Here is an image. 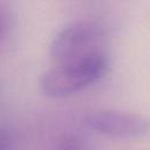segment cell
I'll use <instances>...</instances> for the list:
<instances>
[{
	"label": "cell",
	"instance_id": "277c9868",
	"mask_svg": "<svg viewBox=\"0 0 150 150\" xmlns=\"http://www.w3.org/2000/svg\"><path fill=\"white\" fill-rule=\"evenodd\" d=\"M14 149V139L7 129L0 128V150H13Z\"/></svg>",
	"mask_w": 150,
	"mask_h": 150
},
{
	"label": "cell",
	"instance_id": "7a4b0ae2",
	"mask_svg": "<svg viewBox=\"0 0 150 150\" xmlns=\"http://www.w3.org/2000/svg\"><path fill=\"white\" fill-rule=\"evenodd\" d=\"M104 29L93 20H79L63 27L49 46V56L57 63L103 52Z\"/></svg>",
	"mask_w": 150,
	"mask_h": 150
},
{
	"label": "cell",
	"instance_id": "8992f818",
	"mask_svg": "<svg viewBox=\"0 0 150 150\" xmlns=\"http://www.w3.org/2000/svg\"><path fill=\"white\" fill-rule=\"evenodd\" d=\"M1 32H2V21L0 19V34H1Z\"/></svg>",
	"mask_w": 150,
	"mask_h": 150
},
{
	"label": "cell",
	"instance_id": "5b68a950",
	"mask_svg": "<svg viewBox=\"0 0 150 150\" xmlns=\"http://www.w3.org/2000/svg\"><path fill=\"white\" fill-rule=\"evenodd\" d=\"M55 150H83L81 146V143H79L74 138H69L63 141Z\"/></svg>",
	"mask_w": 150,
	"mask_h": 150
},
{
	"label": "cell",
	"instance_id": "6da1fadb",
	"mask_svg": "<svg viewBox=\"0 0 150 150\" xmlns=\"http://www.w3.org/2000/svg\"><path fill=\"white\" fill-rule=\"evenodd\" d=\"M108 66L104 52L62 62L41 75L39 87L48 97H64L98 81L107 73Z\"/></svg>",
	"mask_w": 150,
	"mask_h": 150
},
{
	"label": "cell",
	"instance_id": "3957f363",
	"mask_svg": "<svg viewBox=\"0 0 150 150\" xmlns=\"http://www.w3.org/2000/svg\"><path fill=\"white\" fill-rule=\"evenodd\" d=\"M87 124L95 131L116 138L131 139L150 131V120L141 114L116 109H102L86 116Z\"/></svg>",
	"mask_w": 150,
	"mask_h": 150
}]
</instances>
